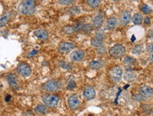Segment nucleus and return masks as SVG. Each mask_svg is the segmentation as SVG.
<instances>
[{"mask_svg":"<svg viewBox=\"0 0 153 116\" xmlns=\"http://www.w3.org/2000/svg\"><path fill=\"white\" fill-rule=\"evenodd\" d=\"M16 70L18 73L23 77H28V76H30L31 73H32V70H31L30 66L25 63L19 64L17 67Z\"/></svg>","mask_w":153,"mask_h":116,"instance_id":"obj_5","label":"nucleus"},{"mask_svg":"<svg viewBox=\"0 0 153 116\" xmlns=\"http://www.w3.org/2000/svg\"><path fill=\"white\" fill-rule=\"evenodd\" d=\"M96 96V91L95 88L93 86H88L83 90V98L87 101L93 99Z\"/></svg>","mask_w":153,"mask_h":116,"instance_id":"obj_8","label":"nucleus"},{"mask_svg":"<svg viewBox=\"0 0 153 116\" xmlns=\"http://www.w3.org/2000/svg\"><path fill=\"white\" fill-rule=\"evenodd\" d=\"M104 40V34L102 31H97L95 34V36L91 39V46L93 47H97L102 46Z\"/></svg>","mask_w":153,"mask_h":116,"instance_id":"obj_7","label":"nucleus"},{"mask_svg":"<svg viewBox=\"0 0 153 116\" xmlns=\"http://www.w3.org/2000/svg\"><path fill=\"white\" fill-rule=\"evenodd\" d=\"M85 57V53L82 50H76L71 53L70 59L73 62H79Z\"/></svg>","mask_w":153,"mask_h":116,"instance_id":"obj_11","label":"nucleus"},{"mask_svg":"<svg viewBox=\"0 0 153 116\" xmlns=\"http://www.w3.org/2000/svg\"><path fill=\"white\" fill-rule=\"evenodd\" d=\"M76 87V82L73 81V80H71V81L69 82V83L67 85V89L68 90H72L74 89V88H75Z\"/></svg>","mask_w":153,"mask_h":116,"instance_id":"obj_33","label":"nucleus"},{"mask_svg":"<svg viewBox=\"0 0 153 116\" xmlns=\"http://www.w3.org/2000/svg\"><path fill=\"white\" fill-rule=\"evenodd\" d=\"M112 1H118V0H112Z\"/></svg>","mask_w":153,"mask_h":116,"instance_id":"obj_41","label":"nucleus"},{"mask_svg":"<svg viewBox=\"0 0 153 116\" xmlns=\"http://www.w3.org/2000/svg\"><path fill=\"white\" fill-rule=\"evenodd\" d=\"M141 11H142L144 13H146V14H148V13H150L151 10H150V8L149 7L148 5L143 4L141 6Z\"/></svg>","mask_w":153,"mask_h":116,"instance_id":"obj_29","label":"nucleus"},{"mask_svg":"<svg viewBox=\"0 0 153 116\" xmlns=\"http://www.w3.org/2000/svg\"><path fill=\"white\" fill-rule=\"evenodd\" d=\"M139 93L141 96H143L145 99H149L152 96L153 91L152 88L148 86H141L139 89Z\"/></svg>","mask_w":153,"mask_h":116,"instance_id":"obj_10","label":"nucleus"},{"mask_svg":"<svg viewBox=\"0 0 153 116\" xmlns=\"http://www.w3.org/2000/svg\"><path fill=\"white\" fill-rule=\"evenodd\" d=\"M125 48L121 45H115L109 50V55L115 58H120L124 55Z\"/></svg>","mask_w":153,"mask_h":116,"instance_id":"obj_4","label":"nucleus"},{"mask_svg":"<svg viewBox=\"0 0 153 116\" xmlns=\"http://www.w3.org/2000/svg\"><path fill=\"white\" fill-rule=\"evenodd\" d=\"M83 23L78 22L77 23H76V25L75 26H74V30H75V31H78L81 30V29L83 28Z\"/></svg>","mask_w":153,"mask_h":116,"instance_id":"obj_34","label":"nucleus"},{"mask_svg":"<svg viewBox=\"0 0 153 116\" xmlns=\"http://www.w3.org/2000/svg\"><path fill=\"white\" fill-rule=\"evenodd\" d=\"M143 16L139 13H137L136 14H134V16H133L132 18L133 23L136 25H140L141 23H143Z\"/></svg>","mask_w":153,"mask_h":116,"instance_id":"obj_20","label":"nucleus"},{"mask_svg":"<svg viewBox=\"0 0 153 116\" xmlns=\"http://www.w3.org/2000/svg\"><path fill=\"white\" fill-rule=\"evenodd\" d=\"M117 24H118V21H117V19L114 17H111L107 20V25H106V26H107V30L111 31L114 30V29L117 26Z\"/></svg>","mask_w":153,"mask_h":116,"instance_id":"obj_16","label":"nucleus"},{"mask_svg":"<svg viewBox=\"0 0 153 116\" xmlns=\"http://www.w3.org/2000/svg\"><path fill=\"white\" fill-rule=\"evenodd\" d=\"M11 96L10 95H8L7 97H6V101H7V102L9 101V100L11 99Z\"/></svg>","mask_w":153,"mask_h":116,"instance_id":"obj_39","label":"nucleus"},{"mask_svg":"<svg viewBox=\"0 0 153 116\" xmlns=\"http://www.w3.org/2000/svg\"><path fill=\"white\" fill-rule=\"evenodd\" d=\"M131 19V11H129L128 10H125L121 13V16H120V20H121V23L123 25H126L128 24V23L130 22Z\"/></svg>","mask_w":153,"mask_h":116,"instance_id":"obj_13","label":"nucleus"},{"mask_svg":"<svg viewBox=\"0 0 153 116\" xmlns=\"http://www.w3.org/2000/svg\"><path fill=\"white\" fill-rule=\"evenodd\" d=\"M18 9L23 15H33L35 12V0H22Z\"/></svg>","mask_w":153,"mask_h":116,"instance_id":"obj_1","label":"nucleus"},{"mask_svg":"<svg viewBox=\"0 0 153 116\" xmlns=\"http://www.w3.org/2000/svg\"><path fill=\"white\" fill-rule=\"evenodd\" d=\"M37 52H38V51H37V50H33L32 52H30V54L28 55V56H33V55H34L37 54Z\"/></svg>","mask_w":153,"mask_h":116,"instance_id":"obj_38","label":"nucleus"},{"mask_svg":"<svg viewBox=\"0 0 153 116\" xmlns=\"http://www.w3.org/2000/svg\"><path fill=\"white\" fill-rule=\"evenodd\" d=\"M137 61L135 58H131V57H126L123 60V64L127 66H133L136 64Z\"/></svg>","mask_w":153,"mask_h":116,"instance_id":"obj_21","label":"nucleus"},{"mask_svg":"<svg viewBox=\"0 0 153 116\" xmlns=\"http://www.w3.org/2000/svg\"><path fill=\"white\" fill-rule=\"evenodd\" d=\"M133 99L139 102L144 101L145 100H146V99H145L143 96H141L140 94H135V95L133 96Z\"/></svg>","mask_w":153,"mask_h":116,"instance_id":"obj_32","label":"nucleus"},{"mask_svg":"<svg viewBox=\"0 0 153 116\" xmlns=\"http://www.w3.org/2000/svg\"><path fill=\"white\" fill-rule=\"evenodd\" d=\"M144 23H146V24H147V25L150 24V18H149V17H146V18H145Z\"/></svg>","mask_w":153,"mask_h":116,"instance_id":"obj_37","label":"nucleus"},{"mask_svg":"<svg viewBox=\"0 0 153 116\" xmlns=\"http://www.w3.org/2000/svg\"><path fill=\"white\" fill-rule=\"evenodd\" d=\"M94 27L96 28H100L102 25L103 23V16L100 14L97 15L93 19V21Z\"/></svg>","mask_w":153,"mask_h":116,"instance_id":"obj_17","label":"nucleus"},{"mask_svg":"<svg viewBox=\"0 0 153 116\" xmlns=\"http://www.w3.org/2000/svg\"><path fill=\"white\" fill-rule=\"evenodd\" d=\"M33 34L35 37L40 39L42 40H45L48 38L49 34L45 30H43V29H38V30L35 31Z\"/></svg>","mask_w":153,"mask_h":116,"instance_id":"obj_15","label":"nucleus"},{"mask_svg":"<svg viewBox=\"0 0 153 116\" xmlns=\"http://www.w3.org/2000/svg\"><path fill=\"white\" fill-rule=\"evenodd\" d=\"M43 89L48 92H54L57 89L58 84L54 80H49L43 84Z\"/></svg>","mask_w":153,"mask_h":116,"instance_id":"obj_9","label":"nucleus"},{"mask_svg":"<svg viewBox=\"0 0 153 116\" xmlns=\"http://www.w3.org/2000/svg\"><path fill=\"white\" fill-rule=\"evenodd\" d=\"M123 78H124V79L126 82H134L135 80L136 79L137 76L136 74L133 73V72H128L124 74V75H123Z\"/></svg>","mask_w":153,"mask_h":116,"instance_id":"obj_18","label":"nucleus"},{"mask_svg":"<svg viewBox=\"0 0 153 116\" xmlns=\"http://www.w3.org/2000/svg\"><path fill=\"white\" fill-rule=\"evenodd\" d=\"M63 32L66 33V34H71V33L75 32V30L72 25H66L63 28Z\"/></svg>","mask_w":153,"mask_h":116,"instance_id":"obj_24","label":"nucleus"},{"mask_svg":"<svg viewBox=\"0 0 153 116\" xmlns=\"http://www.w3.org/2000/svg\"><path fill=\"white\" fill-rule=\"evenodd\" d=\"M74 48V45L71 43H66L63 42L61 43L59 45V50L62 52H69Z\"/></svg>","mask_w":153,"mask_h":116,"instance_id":"obj_14","label":"nucleus"},{"mask_svg":"<svg viewBox=\"0 0 153 116\" xmlns=\"http://www.w3.org/2000/svg\"><path fill=\"white\" fill-rule=\"evenodd\" d=\"M42 100L45 105L50 108H55L59 102V98L56 95L45 94L42 96Z\"/></svg>","mask_w":153,"mask_h":116,"instance_id":"obj_2","label":"nucleus"},{"mask_svg":"<svg viewBox=\"0 0 153 116\" xmlns=\"http://www.w3.org/2000/svg\"><path fill=\"white\" fill-rule=\"evenodd\" d=\"M58 1L61 4L64 6H68L72 4L75 1V0H58Z\"/></svg>","mask_w":153,"mask_h":116,"instance_id":"obj_28","label":"nucleus"},{"mask_svg":"<svg viewBox=\"0 0 153 116\" xmlns=\"http://www.w3.org/2000/svg\"><path fill=\"white\" fill-rule=\"evenodd\" d=\"M69 11L72 13V14H76V13H78V12H79V11L78 10V9L76 7L71 8L69 9Z\"/></svg>","mask_w":153,"mask_h":116,"instance_id":"obj_36","label":"nucleus"},{"mask_svg":"<svg viewBox=\"0 0 153 116\" xmlns=\"http://www.w3.org/2000/svg\"><path fill=\"white\" fill-rule=\"evenodd\" d=\"M8 20H9V16L8 15L4 16L0 19V27L5 26L8 22Z\"/></svg>","mask_w":153,"mask_h":116,"instance_id":"obj_27","label":"nucleus"},{"mask_svg":"<svg viewBox=\"0 0 153 116\" xmlns=\"http://www.w3.org/2000/svg\"><path fill=\"white\" fill-rule=\"evenodd\" d=\"M67 104L70 109H77L80 105V101L78 99V96L76 95V94L71 95L67 99Z\"/></svg>","mask_w":153,"mask_h":116,"instance_id":"obj_6","label":"nucleus"},{"mask_svg":"<svg viewBox=\"0 0 153 116\" xmlns=\"http://www.w3.org/2000/svg\"><path fill=\"white\" fill-rule=\"evenodd\" d=\"M97 53L99 55H104L105 54L106 52V48L105 46H100L99 47H97Z\"/></svg>","mask_w":153,"mask_h":116,"instance_id":"obj_31","label":"nucleus"},{"mask_svg":"<svg viewBox=\"0 0 153 116\" xmlns=\"http://www.w3.org/2000/svg\"><path fill=\"white\" fill-rule=\"evenodd\" d=\"M7 80L9 86L13 88H16L19 86V80L15 74H9L7 76Z\"/></svg>","mask_w":153,"mask_h":116,"instance_id":"obj_12","label":"nucleus"},{"mask_svg":"<svg viewBox=\"0 0 153 116\" xmlns=\"http://www.w3.org/2000/svg\"><path fill=\"white\" fill-rule=\"evenodd\" d=\"M143 50V47L141 45H137L133 48L132 50V52L135 55H139Z\"/></svg>","mask_w":153,"mask_h":116,"instance_id":"obj_25","label":"nucleus"},{"mask_svg":"<svg viewBox=\"0 0 153 116\" xmlns=\"http://www.w3.org/2000/svg\"><path fill=\"white\" fill-rule=\"evenodd\" d=\"M123 75V70L119 66H115L109 71V77L114 83H119L121 80Z\"/></svg>","mask_w":153,"mask_h":116,"instance_id":"obj_3","label":"nucleus"},{"mask_svg":"<svg viewBox=\"0 0 153 116\" xmlns=\"http://www.w3.org/2000/svg\"><path fill=\"white\" fill-rule=\"evenodd\" d=\"M59 65L61 66V67L64 69V70H70L71 69V64L69 63H68V62H64V61H61V62H59Z\"/></svg>","mask_w":153,"mask_h":116,"instance_id":"obj_26","label":"nucleus"},{"mask_svg":"<svg viewBox=\"0 0 153 116\" xmlns=\"http://www.w3.org/2000/svg\"><path fill=\"white\" fill-rule=\"evenodd\" d=\"M147 51L150 54H152V51H153V45L152 43H150V44L148 45L147 46Z\"/></svg>","mask_w":153,"mask_h":116,"instance_id":"obj_35","label":"nucleus"},{"mask_svg":"<svg viewBox=\"0 0 153 116\" xmlns=\"http://www.w3.org/2000/svg\"><path fill=\"white\" fill-rule=\"evenodd\" d=\"M35 112L37 114H45L48 113V109L45 106L39 105L35 109Z\"/></svg>","mask_w":153,"mask_h":116,"instance_id":"obj_22","label":"nucleus"},{"mask_svg":"<svg viewBox=\"0 0 153 116\" xmlns=\"http://www.w3.org/2000/svg\"><path fill=\"white\" fill-rule=\"evenodd\" d=\"M83 29L84 33H86V34H89V33L92 31L93 27H92V25L91 24H87L85 25V26L83 27Z\"/></svg>","mask_w":153,"mask_h":116,"instance_id":"obj_30","label":"nucleus"},{"mask_svg":"<svg viewBox=\"0 0 153 116\" xmlns=\"http://www.w3.org/2000/svg\"><path fill=\"white\" fill-rule=\"evenodd\" d=\"M104 65V62L101 60L99 61H92L90 63L89 67L92 70H98V69L101 68Z\"/></svg>","mask_w":153,"mask_h":116,"instance_id":"obj_19","label":"nucleus"},{"mask_svg":"<svg viewBox=\"0 0 153 116\" xmlns=\"http://www.w3.org/2000/svg\"><path fill=\"white\" fill-rule=\"evenodd\" d=\"M150 61L151 62H152V54H151L150 55Z\"/></svg>","mask_w":153,"mask_h":116,"instance_id":"obj_40","label":"nucleus"},{"mask_svg":"<svg viewBox=\"0 0 153 116\" xmlns=\"http://www.w3.org/2000/svg\"><path fill=\"white\" fill-rule=\"evenodd\" d=\"M87 3L90 7L93 9H96L99 7L100 5V0H87Z\"/></svg>","mask_w":153,"mask_h":116,"instance_id":"obj_23","label":"nucleus"}]
</instances>
